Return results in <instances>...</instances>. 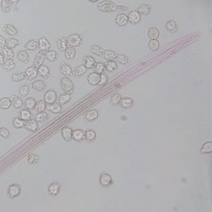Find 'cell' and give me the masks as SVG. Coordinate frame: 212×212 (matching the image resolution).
<instances>
[{"label": "cell", "mask_w": 212, "mask_h": 212, "mask_svg": "<svg viewBox=\"0 0 212 212\" xmlns=\"http://www.w3.org/2000/svg\"><path fill=\"white\" fill-rule=\"evenodd\" d=\"M98 9L102 12H112L118 10V6L110 1H104L98 5Z\"/></svg>", "instance_id": "cell-1"}, {"label": "cell", "mask_w": 212, "mask_h": 212, "mask_svg": "<svg viewBox=\"0 0 212 212\" xmlns=\"http://www.w3.org/2000/svg\"><path fill=\"white\" fill-rule=\"evenodd\" d=\"M68 46L70 47H78L80 46L83 43V39L81 36L77 34H73L70 35L67 38Z\"/></svg>", "instance_id": "cell-2"}, {"label": "cell", "mask_w": 212, "mask_h": 212, "mask_svg": "<svg viewBox=\"0 0 212 212\" xmlns=\"http://www.w3.org/2000/svg\"><path fill=\"white\" fill-rule=\"evenodd\" d=\"M62 89L65 93L71 94L74 92V84L68 77H65L60 80Z\"/></svg>", "instance_id": "cell-3"}, {"label": "cell", "mask_w": 212, "mask_h": 212, "mask_svg": "<svg viewBox=\"0 0 212 212\" xmlns=\"http://www.w3.org/2000/svg\"><path fill=\"white\" fill-rule=\"evenodd\" d=\"M21 192V187L18 184H12L9 186L8 189V196L11 199L18 197Z\"/></svg>", "instance_id": "cell-4"}, {"label": "cell", "mask_w": 212, "mask_h": 212, "mask_svg": "<svg viewBox=\"0 0 212 212\" xmlns=\"http://www.w3.org/2000/svg\"><path fill=\"white\" fill-rule=\"evenodd\" d=\"M100 182L103 187H107L110 186L113 184V179L109 174L107 173H103L100 175Z\"/></svg>", "instance_id": "cell-5"}, {"label": "cell", "mask_w": 212, "mask_h": 212, "mask_svg": "<svg viewBox=\"0 0 212 212\" xmlns=\"http://www.w3.org/2000/svg\"><path fill=\"white\" fill-rule=\"evenodd\" d=\"M46 59V53L42 51H39L37 53L33 62V67L38 68L41 65L43 64Z\"/></svg>", "instance_id": "cell-6"}, {"label": "cell", "mask_w": 212, "mask_h": 212, "mask_svg": "<svg viewBox=\"0 0 212 212\" xmlns=\"http://www.w3.org/2000/svg\"><path fill=\"white\" fill-rule=\"evenodd\" d=\"M47 83L43 80H38L35 81L32 84V88L33 90H36L37 92H44L47 89Z\"/></svg>", "instance_id": "cell-7"}, {"label": "cell", "mask_w": 212, "mask_h": 212, "mask_svg": "<svg viewBox=\"0 0 212 212\" xmlns=\"http://www.w3.org/2000/svg\"><path fill=\"white\" fill-rule=\"evenodd\" d=\"M26 78L29 80H32L36 79L38 76V70L34 67H31L27 68L24 72Z\"/></svg>", "instance_id": "cell-8"}, {"label": "cell", "mask_w": 212, "mask_h": 212, "mask_svg": "<svg viewBox=\"0 0 212 212\" xmlns=\"http://www.w3.org/2000/svg\"><path fill=\"white\" fill-rule=\"evenodd\" d=\"M56 100H57V94L55 92H54V90H49L44 95V100L46 103V104H52L55 102Z\"/></svg>", "instance_id": "cell-9"}, {"label": "cell", "mask_w": 212, "mask_h": 212, "mask_svg": "<svg viewBox=\"0 0 212 212\" xmlns=\"http://www.w3.org/2000/svg\"><path fill=\"white\" fill-rule=\"evenodd\" d=\"M38 47L41 51L46 53L47 51H49L51 48V44L46 38H41L38 41Z\"/></svg>", "instance_id": "cell-10"}, {"label": "cell", "mask_w": 212, "mask_h": 212, "mask_svg": "<svg viewBox=\"0 0 212 212\" xmlns=\"http://www.w3.org/2000/svg\"><path fill=\"white\" fill-rule=\"evenodd\" d=\"M3 30L6 34L9 35L10 36H15L18 32V31L16 28V27H14L11 24H5L3 27Z\"/></svg>", "instance_id": "cell-11"}, {"label": "cell", "mask_w": 212, "mask_h": 212, "mask_svg": "<svg viewBox=\"0 0 212 212\" xmlns=\"http://www.w3.org/2000/svg\"><path fill=\"white\" fill-rule=\"evenodd\" d=\"M60 70L61 73L67 77H68L72 75V70L70 67L65 62H62L60 65Z\"/></svg>", "instance_id": "cell-12"}, {"label": "cell", "mask_w": 212, "mask_h": 212, "mask_svg": "<svg viewBox=\"0 0 212 212\" xmlns=\"http://www.w3.org/2000/svg\"><path fill=\"white\" fill-rule=\"evenodd\" d=\"M88 82L90 85H99L100 82V74L96 72L91 73L87 78Z\"/></svg>", "instance_id": "cell-13"}, {"label": "cell", "mask_w": 212, "mask_h": 212, "mask_svg": "<svg viewBox=\"0 0 212 212\" xmlns=\"http://www.w3.org/2000/svg\"><path fill=\"white\" fill-rule=\"evenodd\" d=\"M60 190V184L58 182H53L49 185L48 187V192L52 196L57 195Z\"/></svg>", "instance_id": "cell-14"}, {"label": "cell", "mask_w": 212, "mask_h": 212, "mask_svg": "<svg viewBox=\"0 0 212 212\" xmlns=\"http://www.w3.org/2000/svg\"><path fill=\"white\" fill-rule=\"evenodd\" d=\"M38 74L44 79H47L50 76V70L49 67L46 65H41L37 68Z\"/></svg>", "instance_id": "cell-15"}, {"label": "cell", "mask_w": 212, "mask_h": 212, "mask_svg": "<svg viewBox=\"0 0 212 212\" xmlns=\"http://www.w3.org/2000/svg\"><path fill=\"white\" fill-rule=\"evenodd\" d=\"M24 127L28 131L34 132L37 131L38 129V121L35 120H29L25 123Z\"/></svg>", "instance_id": "cell-16"}, {"label": "cell", "mask_w": 212, "mask_h": 212, "mask_svg": "<svg viewBox=\"0 0 212 212\" xmlns=\"http://www.w3.org/2000/svg\"><path fill=\"white\" fill-rule=\"evenodd\" d=\"M87 68L84 66V65H80L73 70L72 75L76 78H79L87 72Z\"/></svg>", "instance_id": "cell-17"}, {"label": "cell", "mask_w": 212, "mask_h": 212, "mask_svg": "<svg viewBox=\"0 0 212 212\" xmlns=\"http://www.w3.org/2000/svg\"><path fill=\"white\" fill-rule=\"evenodd\" d=\"M17 59L21 62L27 63L29 61L30 57H29L27 51L22 50V51H20L18 52Z\"/></svg>", "instance_id": "cell-18"}, {"label": "cell", "mask_w": 212, "mask_h": 212, "mask_svg": "<svg viewBox=\"0 0 212 212\" xmlns=\"http://www.w3.org/2000/svg\"><path fill=\"white\" fill-rule=\"evenodd\" d=\"M152 8L151 5L148 4H142L141 5L137 8V12L141 15H148L151 13Z\"/></svg>", "instance_id": "cell-19"}, {"label": "cell", "mask_w": 212, "mask_h": 212, "mask_svg": "<svg viewBox=\"0 0 212 212\" xmlns=\"http://www.w3.org/2000/svg\"><path fill=\"white\" fill-rule=\"evenodd\" d=\"M128 21L132 24L138 23L141 20V16L139 13L136 11H133L129 12L128 16Z\"/></svg>", "instance_id": "cell-20"}, {"label": "cell", "mask_w": 212, "mask_h": 212, "mask_svg": "<svg viewBox=\"0 0 212 212\" xmlns=\"http://www.w3.org/2000/svg\"><path fill=\"white\" fill-rule=\"evenodd\" d=\"M128 22V18L124 14H120L116 16L115 19L116 24L119 26H124Z\"/></svg>", "instance_id": "cell-21"}, {"label": "cell", "mask_w": 212, "mask_h": 212, "mask_svg": "<svg viewBox=\"0 0 212 212\" xmlns=\"http://www.w3.org/2000/svg\"><path fill=\"white\" fill-rule=\"evenodd\" d=\"M72 130L69 127H65L62 130V136L66 141H70L72 139Z\"/></svg>", "instance_id": "cell-22"}, {"label": "cell", "mask_w": 212, "mask_h": 212, "mask_svg": "<svg viewBox=\"0 0 212 212\" xmlns=\"http://www.w3.org/2000/svg\"><path fill=\"white\" fill-rule=\"evenodd\" d=\"M26 79L25 74L22 72H16L11 74V80L14 82H21Z\"/></svg>", "instance_id": "cell-23"}, {"label": "cell", "mask_w": 212, "mask_h": 212, "mask_svg": "<svg viewBox=\"0 0 212 212\" xmlns=\"http://www.w3.org/2000/svg\"><path fill=\"white\" fill-rule=\"evenodd\" d=\"M12 8V3L10 0H2L1 9L3 13H8Z\"/></svg>", "instance_id": "cell-24"}, {"label": "cell", "mask_w": 212, "mask_h": 212, "mask_svg": "<svg viewBox=\"0 0 212 212\" xmlns=\"http://www.w3.org/2000/svg\"><path fill=\"white\" fill-rule=\"evenodd\" d=\"M38 47V41L32 39L29 41L25 45L24 48L27 51H34Z\"/></svg>", "instance_id": "cell-25"}, {"label": "cell", "mask_w": 212, "mask_h": 212, "mask_svg": "<svg viewBox=\"0 0 212 212\" xmlns=\"http://www.w3.org/2000/svg\"><path fill=\"white\" fill-rule=\"evenodd\" d=\"M27 163L29 165H36L40 161V157L34 153H30L27 157Z\"/></svg>", "instance_id": "cell-26"}, {"label": "cell", "mask_w": 212, "mask_h": 212, "mask_svg": "<svg viewBox=\"0 0 212 212\" xmlns=\"http://www.w3.org/2000/svg\"><path fill=\"white\" fill-rule=\"evenodd\" d=\"M2 67H3V68L5 71L9 72V71H11V70H13L15 68L16 63L13 59L7 60L6 62L5 61Z\"/></svg>", "instance_id": "cell-27"}, {"label": "cell", "mask_w": 212, "mask_h": 212, "mask_svg": "<svg viewBox=\"0 0 212 212\" xmlns=\"http://www.w3.org/2000/svg\"><path fill=\"white\" fill-rule=\"evenodd\" d=\"M72 139L76 141H81L85 139V132L81 129H76L72 131Z\"/></svg>", "instance_id": "cell-28"}, {"label": "cell", "mask_w": 212, "mask_h": 212, "mask_svg": "<svg viewBox=\"0 0 212 212\" xmlns=\"http://www.w3.org/2000/svg\"><path fill=\"white\" fill-rule=\"evenodd\" d=\"M11 105L12 103L9 98H3L0 100V108L2 110H8Z\"/></svg>", "instance_id": "cell-29"}, {"label": "cell", "mask_w": 212, "mask_h": 212, "mask_svg": "<svg viewBox=\"0 0 212 212\" xmlns=\"http://www.w3.org/2000/svg\"><path fill=\"white\" fill-rule=\"evenodd\" d=\"M120 103L123 108H128L132 107L134 104V101L132 98H124L121 100Z\"/></svg>", "instance_id": "cell-30"}, {"label": "cell", "mask_w": 212, "mask_h": 212, "mask_svg": "<svg viewBox=\"0 0 212 212\" xmlns=\"http://www.w3.org/2000/svg\"><path fill=\"white\" fill-rule=\"evenodd\" d=\"M2 54L4 56L5 59L6 60H10V59H13V58L14 56V53L12 49H10L6 46L2 48Z\"/></svg>", "instance_id": "cell-31"}, {"label": "cell", "mask_w": 212, "mask_h": 212, "mask_svg": "<svg viewBox=\"0 0 212 212\" xmlns=\"http://www.w3.org/2000/svg\"><path fill=\"white\" fill-rule=\"evenodd\" d=\"M68 47L67 38L61 37L57 41V48L60 51H65V50Z\"/></svg>", "instance_id": "cell-32"}, {"label": "cell", "mask_w": 212, "mask_h": 212, "mask_svg": "<svg viewBox=\"0 0 212 212\" xmlns=\"http://www.w3.org/2000/svg\"><path fill=\"white\" fill-rule=\"evenodd\" d=\"M99 112L96 110H92L87 113L85 119L88 121H92L96 120L99 116Z\"/></svg>", "instance_id": "cell-33"}, {"label": "cell", "mask_w": 212, "mask_h": 212, "mask_svg": "<svg viewBox=\"0 0 212 212\" xmlns=\"http://www.w3.org/2000/svg\"><path fill=\"white\" fill-rule=\"evenodd\" d=\"M10 100L11 101L12 104L15 108H19L23 104L22 100L16 95H12L10 98Z\"/></svg>", "instance_id": "cell-34"}, {"label": "cell", "mask_w": 212, "mask_h": 212, "mask_svg": "<svg viewBox=\"0 0 212 212\" xmlns=\"http://www.w3.org/2000/svg\"><path fill=\"white\" fill-rule=\"evenodd\" d=\"M59 57L58 54L54 51H48L46 52V59L49 62H55Z\"/></svg>", "instance_id": "cell-35"}, {"label": "cell", "mask_w": 212, "mask_h": 212, "mask_svg": "<svg viewBox=\"0 0 212 212\" xmlns=\"http://www.w3.org/2000/svg\"><path fill=\"white\" fill-rule=\"evenodd\" d=\"M76 55V51L72 47H68L65 50V55L67 59H73L75 57Z\"/></svg>", "instance_id": "cell-36"}, {"label": "cell", "mask_w": 212, "mask_h": 212, "mask_svg": "<svg viewBox=\"0 0 212 212\" xmlns=\"http://www.w3.org/2000/svg\"><path fill=\"white\" fill-rule=\"evenodd\" d=\"M117 54L112 51H105L103 54L104 58L108 61H114L116 59Z\"/></svg>", "instance_id": "cell-37"}, {"label": "cell", "mask_w": 212, "mask_h": 212, "mask_svg": "<svg viewBox=\"0 0 212 212\" xmlns=\"http://www.w3.org/2000/svg\"><path fill=\"white\" fill-rule=\"evenodd\" d=\"M105 69L109 72H114L117 69V64L115 61H109L104 64Z\"/></svg>", "instance_id": "cell-38"}, {"label": "cell", "mask_w": 212, "mask_h": 212, "mask_svg": "<svg viewBox=\"0 0 212 212\" xmlns=\"http://www.w3.org/2000/svg\"><path fill=\"white\" fill-rule=\"evenodd\" d=\"M36 101L32 98H29L26 100L24 101V107L27 110H31L34 109L35 106H36Z\"/></svg>", "instance_id": "cell-39"}, {"label": "cell", "mask_w": 212, "mask_h": 212, "mask_svg": "<svg viewBox=\"0 0 212 212\" xmlns=\"http://www.w3.org/2000/svg\"><path fill=\"white\" fill-rule=\"evenodd\" d=\"M165 27H166V29L169 32H172V33L176 32L177 31V29H178L177 24H176V22L174 21H172V20L168 21L166 23Z\"/></svg>", "instance_id": "cell-40"}, {"label": "cell", "mask_w": 212, "mask_h": 212, "mask_svg": "<svg viewBox=\"0 0 212 212\" xmlns=\"http://www.w3.org/2000/svg\"><path fill=\"white\" fill-rule=\"evenodd\" d=\"M49 110L53 113L58 114L60 113L62 111V106L60 104L57 103H54L49 104Z\"/></svg>", "instance_id": "cell-41"}, {"label": "cell", "mask_w": 212, "mask_h": 212, "mask_svg": "<svg viewBox=\"0 0 212 212\" xmlns=\"http://www.w3.org/2000/svg\"><path fill=\"white\" fill-rule=\"evenodd\" d=\"M46 108V103L44 101V100H39L38 101H37L34 108V109L39 113L44 112Z\"/></svg>", "instance_id": "cell-42"}, {"label": "cell", "mask_w": 212, "mask_h": 212, "mask_svg": "<svg viewBox=\"0 0 212 212\" xmlns=\"http://www.w3.org/2000/svg\"><path fill=\"white\" fill-rule=\"evenodd\" d=\"M120 63L123 65H128L130 63L131 60L130 59L125 55L123 54H120L117 55L116 59Z\"/></svg>", "instance_id": "cell-43"}, {"label": "cell", "mask_w": 212, "mask_h": 212, "mask_svg": "<svg viewBox=\"0 0 212 212\" xmlns=\"http://www.w3.org/2000/svg\"><path fill=\"white\" fill-rule=\"evenodd\" d=\"M84 66L87 68H93L95 61V59L90 56H85L84 58Z\"/></svg>", "instance_id": "cell-44"}, {"label": "cell", "mask_w": 212, "mask_h": 212, "mask_svg": "<svg viewBox=\"0 0 212 212\" xmlns=\"http://www.w3.org/2000/svg\"><path fill=\"white\" fill-rule=\"evenodd\" d=\"M159 36V31L156 27H151L148 31V36L151 39H157Z\"/></svg>", "instance_id": "cell-45"}, {"label": "cell", "mask_w": 212, "mask_h": 212, "mask_svg": "<svg viewBox=\"0 0 212 212\" xmlns=\"http://www.w3.org/2000/svg\"><path fill=\"white\" fill-rule=\"evenodd\" d=\"M31 113L29 110H22L19 112V118L24 121H27L31 118Z\"/></svg>", "instance_id": "cell-46"}, {"label": "cell", "mask_w": 212, "mask_h": 212, "mask_svg": "<svg viewBox=\"0 0 212 212\" xmlns=\"http://www.w3.org/2000/svg\"><path fill=\"white\" fill-rule=\"evenodd\" d=\"M104 50L101 47L99 46H96V45H93L91 47V52L96 55H99V56H103L104 52Z\"/></svg>", "instance_id": "cell-47"}, {"label": "cell", "mask_w": 212, "mask_h": 212, "mask_svg": "<svg viewBox=\"0 0 212 212\" xmlns=\"http://www.w3.org/2000/svg\"><path fill=\"white\" fill-rule=\"evenodd\" d=\"M72 98L71 94L70 93H64L59 96V103L60 104H65L67 103Z\"/></svg>", "instance_id": "cell-48"}, {"label": "cell", "mask_w": 212, "mask_h": 212, "mask_svg": "<svg viewBox=\"0 0 212 212\" xmlns=\"http://www.w3.org/2000/svg\"><path fill=\"white\" fill-rule=\"evenodd\" d=\"M19 45V41L17 39L15 38H9L7 40H6V46L10 48V49H14L16 46Z\"/></svg>", "instance_id": "cell-49"}, {"label": "cell", "mask_w": 212, "mask_h": 212, "mask_svg": "<svg viewBox=\"0 0 212 212\" xmlns=\"http://www.w3.org/2000/svg\"><path fill=\"white\" fill-rule=\"evenodd\" d=\"M49 118V115L47 113L45 112H40L36 116H35V119L37 121L39 122H44L47 121Z\"/></svg>", "instance_id": "cell-50"}, {"label": "cell", "mask_w": 212, "mask_h": 212, "mask_svg": "<svg viewBox=\"0 0 212 212\" xmlns=\"http://www.w3.org/2000/svg\"><path fill=\"white\" fill-rule=\"evenodd\" d=\"M26 121H23L19 118H14L13 120V125L15 128L19 129L24 127Z\"/></svg>", "instance_id": "cell-51"}, {"label": "cell", "mask_w": 212, "mask_h": 212, "mask_svg": "<svg viewBox=\"0 0 212 212\" xmlns=\"http://www.w3.org/2000/svg\"><path fill=\"white\" fill-rule=\"evenodd\" d=\"M93 68L94 70L95 71V72H96V73H98L99 74H103L104 69H105L104 64L101 63V62L95 63Z\"/></svg>", "instance_id": "cell-52"}, {"label": "cell", "mask_w": 212, "mask_h": 212, "mask_svg": "<svg viewBox=\"0 0 212 212\" xmlns=\"http://www.w3.org/2000/svg\"><path fill=\"white\" fill-rule=\"evenodd\" d=\"M29 93V87L27 84H22L19 89V93L22 97H25Z\"/></svg>", "instance_id": "cell-53"}, {"label": "cell", "mask_w": 212, "mask_h": 212, "mask_svg": "<svg viewBox=\"0 0 212 212\" xmlns=\"http://www.w3.org/2000/svg\"><path fill=\"white\" fill-rule=\"evenodd\" d=\"M85 138L90 142H92L96 138V132L93 130H88L85 133Z\"/></svg>", "instance_id": "cell-54"}, {"label": "cell", "mask_w": 212, "mask_h": 212, "mask_svg": "<svg viewBox=\"0 0 212 212\" xmlns=\"http://www.w3.org/2000/svg\"><path fill=\"white\" fill-rule=\"evenodd\" d=\"M148 46L152 51H156L159 47V43L157 39H151L149 42Z\"/></svg>", "instance_id": "cell-55"}, {"label": "cell", "mask_w": 212, "mask_h": 212, "mask_svg": "<svg viewBox=\"0 0 212 212\" xmlns=\"http://www.w3.org/2000/svg\"><path fill=\"white\" fill-rule=\"evenodd\" d=\"M201 152L204 154L210 153L212 152V143L207 142L203 145L201 149Z\"/></svg>", "instance_id": "cell-56"}, {"label": "cell", "mask_w": 212, "mask_h": 212, "mask_svg": "<svg viewBox=\"0 0 212 212\" xmlns=\"http://www.w3.org/2000/svg\"><path fill=\"white\" fill-rule=\"evenodd\" d=\"M121 100V95L120 93H117L114 94L112 96L110 101H111V103L113 105L116 106V105H118L120 103Z\"/></svg>", "instance_id": "cell-57"}, {"label": "cell", "mask_w": 212, "mask_h": 212, "mask_svg": "<svg viewBox=\"0 0 212 212\" xmlns=\"http://www.w3.org/2000/svg\"><path fill=\"white\" fill-rule=\"evenodd\" d=\"M10 132L8 130V129H7L5 127H1L0 128V136H1L2 137L5 138V139H7L10 136Z\"/></svg>", "instance_id": "cell-58"}, {"label": "cell", "mask_w": 212, "mask_h": 212, "mask_svg": "<svg viewBox=\"0 0 212 212\" xmlns=\"http://www.w3.org/2000/svg\"><path fill=\"white\" fill-rule=\"evenodd\" d=\"M107 81H108V78H107V75L103 74H100V82L99 85H103L107 82Z\"/></svg>", "instance_id": "cell-59"}, {"label": "cell", "mask_w": 212, "mask_h": 212, "mask_svg": "<svg viewBox=\"0 0 212 212\" xmlns=\"http://www.w3.org/2000/svg\"><path fill=\"white\" fill-rule=\"evenodd\" d=\"M6 46V39L5 38L0 35V47L3 48Z\"/></svg>", "instance_id": "cell-60"}, {"label": "cell", "mask_w": 212, "mask_h": 212, "mask_svg": "<svg viewBox=\"0 0 212 212\" xmlns=\"http://www.w3.org/2000/svg\"><path fill=\"white\" fill-rule=\"evenodd\" d=\"M5 57L2 53H0V66H2L5 62Z\"/></svg>", "instance_id": "cell-61"}, {"label": "cell", "mask_w": 212, "mask_h": 212, "mask_svg": "<svg viewBox=\"0 0 212 212\" xmlns=\"http://www.w3.org/2000/svg\"><path fill=\"white\" fill-rule=\"evenodd\" d=\"M19 1H20V0H10V2H11V3L14 4V5L17 4Z\"/></svg>", "instance_id": "cell-62"}, {"label": "cell", "mask_w": 212, "mask_h": 212, "mask_svg": "<svg viewBox=\"0 0 212 212\" xmlns=\"http://www.w3.org/2000/svg\"><path fill=\"white\" fill-rule=\"evenodd\" d=\"M88 1H90V2H93V3H95V2H98V0H88Z\"/></svg>", "instance_id": "cell-63"}]
</instances>
